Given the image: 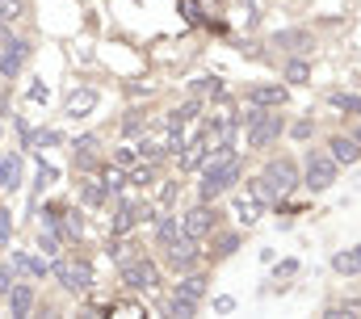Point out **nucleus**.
Segmentation results:
<instances>
[{"instance_id":"31","label":"nucleus","mask_w":361,"mask_h":319,"mask_svg":"<svg viewBox=\"0 0 361 319\" xmlns=\"http://www.w3.org/2000/svg\"><path fill=\"white\" fill-rule=\"evenodd\" d=\"M294 273H298V260H281L277 265V277H294Z\"/></svg>"},{"instance_id":"20","label":"nucleus","mask_w":361,"mask_h":319,"mask_svg":"<svg viewBox=\"0 0 361 319\" xmlns=\"http://www.w3.org/2000/svg\"><path fill=\"white\" fill-rule=\"evenodd\" d=\"M307 42H311L307 30H281V34L273 38V47H286V51H298V47H307Z\"/></svg>"},{"instance_id":"33","label":"nucleus","mask_w":361,"mask_h":319,"mask_svg":"<svg viewBox=\"0 0 361 319\" xmlns=\"http://www.w3.org/2000/svg\"><path fill=\"white\" fill-rule=\"evenodd\" d=\"M214 311H223V315H227V311H235V299H227V294H223V299H214Z\"/></svg>"},{"instance_id":"17","label":"nucleus","mask_w":361,"mask_h":319,"mask_svg":"<svg viewBox=\"0 0 361 319\" xmlns=\"http://www.w3.org/2000/svg\"><path fill=\"white\" fill-rule=\"evenodd\" d=\"M92 105H97V92H92V88H80V92H72V97H68V105H63V109H68V118H85Z\"/></svg>"},{"instance_id":"26","label":"nucleus","mask_w":361,"mask_h":319,"mask_svg":"<svg viewBox=\"0 0 361 319\" xmlns=\"http://www.w3.org/2000/svg\"><path fill=\"white\" fill-rule=\"evenodd\" d=\"M17 13H21V0H0V25H4V21H13Z\"/></svg>"},{"instance_id":"16","label":"nucleus","mask_w":361,"mask_h":319,"mask_svg":"<svg viewBox=\"0 0 361 319\" xmlns=\"http://www.w3.org/2000/svg\"><path fill=\"white\" fill-rule=\"evenodd\" d=\"M235 215H240V223H244V227H252V223H261V215H265V202L248 193V198H240V202H235Z\"/></svg>"},{"instance_id":"29","label":"nucleus","mask_w":361,"mask_h":319,"mask_svg":"<svg viewBox=\"0 0 361 319\" xmlns=\"http://www.w3.org/2000/svg\"><path fill=\"white\" fill-rule=\"evenodd\" d=\"M139 156L147 160V164H156V160H160V148H156V143H139Z\"/></svg>"},{"instance_id":"24","label":"nucleus","mask_w":361,"mask_h":319,"mask_svg":"<svg viewBox=\"0 0 361 319\" xmlns=\"http://www.w3.org/2000/svg\"><path fill=\"white\" fill-rule=\"evenodd\" d=\"M307 76H311V68H307L302 59H294V64L286 68V80H290V84H307Z\"/></svg>"},{"instance_id":"28","label":"nucleus","mask_w":361,"mask_h":319,"mask_svg":"<svg viewBox=\"0 0 361 319\" xmlns=\"http://www.w3.org/2000/svg\"><path fill=\"white\" fill-rule=\"evenodd\" d=\"M101 198H105V185H85V202L89 206H101Z\"/></svg>"},{"instance_id":"11","label":"nucleus","mask_w":361,"mask_h":319,"mask_svg":"<svg viewBox=\"0 0 361 319\" xmlns=\"http://www.w3.org/2000/svg\"><path fill=\"white\" fill-rule=\"evenodd\" d=\"M25 55H30V47H25L21 38H8V42H4V51H0V72H4V76H13V72L25 64Z\"/></svg>"},{"instance_id":"5","label":"nucleus","mask_w":361,"mask_h":319,"mask_svg":"<svg viewBox=\"0 0 361 319\" xmlns=\"http://www.w3.org/2000/svg\"><path fill=\"white\" fill-rule=\"evenodd\" d=\"M55 277L63 282V290L85 294V290L92 286V265L89 260H59V265H55Z\"/></svg>"},{"instance_id":"37","label":"nucleus","mask_w":361,"mask_h":319,"mask_svg":"<svg viewBox=\"0 0 361 319\" xmlns=\"http://www.w3.org/2000/svg\"><path fill=\"white\" fill-rule=\"evenodd\" d=\"M357 143H361V131H357Z\"/></svg>"},{"instance_id":"1","label":"nucleus","mask_w":361,"mask_h":319,"mask_svg":"<svg viewBox=\"0 0 361 319\" xmlns=\"http://www.w3.org/2000/svg\"><path fill=\"white\" fill-rule=\"evenodd\" d=\"M235 181H240V156L231 152V143L210 148V164L202 168V181H197L202 202H214V198H219V193H227Z\"/></svg>"},{"instance_id":"35","label":"nucleus","mask_w":361,"mask_h":319,"mask_svg":"<svg viewBox=\"0 0 361 319\" xmlns=\"http://www.w3.org/2000/svg\"><path fill=\"white\" fill-rule=\"evenodd\" d=\"M42 252H59V239L51 236V231H47V236H42Z\"/></svg>"},{"instance_id":"14","label":"nucleus","mask_w":361,"mask_h":319,"mask_svg":"<svg viewBox=\"0 0 361 319\" xmlns=\"http://www.w3.org/2000/svg\"><path fill=\"white\" fill-rule=\"evenodd\" d=\"M4 294H8V311H13V315H30V307H34V286L17 282V286H8Z\"/></svg>"},{"instance_id":"30","label":"nucleus","mask_w":361,"mask_h":319,"mask_svg":"<svg viewBox=\"0 0 361 319\" xmlns=\"http://www.w3.org/2000/svg\"><path fill=\"white\" fill-rule=\"evenodd\" d=\"M135 160H139V143H135V148H122V152H118V164H135Z\"/></svg>"},{"instance_id":"15","label":"nucleus","mask_w":361,"mask_h":319,"mask_svg":"<svg viewBox=\"0 0 361 319\" xmlns=\"http://www.w3.org/2000/svg\"><path fill=\"white\" fill-rule=\"evenodd\" d=\"M210 156V139H206V135H202V139H193V143H189V148H185V152H180V168H185V172H193V168H202V160Z\"/></svg>"},{"instance_id":"2","label":"nucleus","mask_w":361,"mask_h":319,"mask_svg":"<svg viewBox=\"0 0 361 319\" xmlns=\"http://www.w3.org/2000/svg\"><path fill=\"white\" fill-rule=\"evenodd\" d=\"M160 243H164L173 269H193V265L202 260V252H197L193 236H185V227H180L177 219H164V223H160Z\"/></svg>"},{"instance_id":"22","label":"nucleus","mask_w":361,"mask_h":319,"mask_svg":"<svg viewBox=\"0 0 361 319\" xmlns=\"http://www.w3.org/2000/svg\"><path fill=\"white\" fill-rule=\"evenodd\" d=\"M332 105L345 114H361V97H353V92H332Z\"/></svg>"},{"instance_id":"13","label":"nucleus","mask_w":361,"mask_h":319,"mask_svg":"<svg viewBox=\"0 0 361 319\" xmlns=\"http://www.w3.org/2000/svg\"><path fill=\"white\" fill-rule=\"evenodd\" d=\"M328 148H332V160H336V164H357L361 160V143L349 139V135H332Z\"/></svg>"},{"instance_id":"10","label":"nucleus","mask_w":361,"mask_h":319,"mask_svg":"<svg viewBox=\"0 0 361 319\" xmlns=\"http://www.w3.org/2000/svg\"><path fill=\"white\" fill-rule=\"evenodd\" d=\"M214 219H219V210L214 206H193L185 219H180V227H185V236H210V227H214Z\"/></svg>"},{"instance_id":"9","label":"nucleus","mask_w":361,"mask_h":319,"mask_svg":"<svg viewBox=\"0 0 361 319\" xmlns=\"http://www.w3.org/2000/svg\"><path fill=\"white\" fill-rule=\"evenodd\" d=\"M143 219H152V206H147V202H122L109 227L122 236V231H130V227H135V223H143Z\"/></svg>"},{"instance_id":"34","label":"nucleus","mask_w":361,"mask_h":319,"mask_svg":"<svg viewBox=\"0 0 361 319\" xmlns=\"http://www.w3.org/2000/svg\"><path fill=\"white\" fill-rule=\"evenodd\" d=\"M206 88L219 92V80H197V84H193V92H206Z\"/></svg>"},{"instance_id":"36","label":"nucleus","mask_w":361,"mask_h":319,"mask_svg":"<svg viewBox=\"0 0 361 319\" xmlns=\"http://www.w3.org/2000/svg\"><path fill=\"white\" fill-rule=\"evenodd\" d=\"M357 273H361V243H357Z\"/></svg>"},{"instance_id":"23","label":"nucleus","mask_w":361,"mask_h":319,"mask_svg":"<svg viewBox=\"0 0 361 319\" xmlns=\"http://www.w3.org/2000/svg\"><path fill=\"white\" fill-rule=\"evenodd\" d=\"M189 118H197V101H189V105H180L177 114L169 118V131H180V126H185Z\"/></svg>"},{"instance_id":"6","label":"nucleus","mask_w":361,"mask_h":319,"mask_svg":"<svg viewBox=\"0 0 361 319\" xmlns=\"http://www.w3.org/2000/svg\"><path fill=\"white\" fill-rule=\"evenodd\" d=\"M281 131H286V118L261 109V118H252V122H248V148H269Z\"/></svg>"},{"instance_id":"3","label":"nucleus","mask_w":361,"mask_h":319,"mask_svg":"<svg viewBox=\"0 0 361 319\" xmlns=\"http://www.w3.org/2000/svg\"><path fill=\"white\" fill-rule=\"evenodd\" d=\"M156 282H160V269H156V260H147V256H135V260H126L122 265V286L126 290H156Z\"/></svg>"},{"instance_id":"25","label":"nucleus","mask_w":361,"mask_h":319,"mask_svg":"<svg viewBox=\"0 0 361 319\" xmlns=\"http://www.w3.org/2000/svg\"><path fill=\"white\" fill-rule=\"evenodd\" d=\"M235 248H240V236H219V243H214L210 252H214V256H231Z\"/></svg>"},{"instance_id":"4","label":"nucleus","mask_w":361,"mask_h":319,"mask_svg":"<svg viewBox=\"0 0 361 319\" xmlns=\"http://www.w3.org/2000/svg\"><path fill=\"white\" fill-rule=\"evenodd\" d=\"M202 294H206V282H202V277H185V282H177V294H173L169 311H173L177 319H189L193 311H197Z\"/></svg>"},{"instance_id":"19","label":"nucleus","mask_w":361,"mask_h":319,"mask_svg":"<svg viewBox=\"0 0 361 319\" xmlns=\"http://www.w3.org/2000/svg\"><path fill=\"white\" fill-rule=\"evenodd\" d=\"M76 168H97V139L92 135L76 139Z\"/></svg>"},{"instance_id":"21","label":"nucleus","mask_w":361,"mask_h":319,"mask_svg":"<svg viewBox=\"0 0 361 319\" xmlns=\"http://www.w3.org/2000/svg\"><path fill=\"white\" fill-rule=\"evenodd\" d=\"M332 265H336V273H345V277H349V273H357V248L336 252V256H332Z\"/></svg>"},{"instance_id":"12","label":"nucleus","mask_w":361,"mask_h":319,"mask_svg":"<svg viewBox=\"0 0 361 319\" xmlns=\"http://www.w3.org/2000/svg\"><path fill=\"white\" fill-rule=\"evenodd\" d=\"M248 105H273V109H281L286 105V88H277V84H257V88H248Z\"/></svg>"},{"instance_id":"18","label":"nucleus","mask_w":361,"mask_h":319,"mask_svg":"<svg viewBox=\"0 0 361 319\" xmlns=\"http://www.w3.org/2000/svg\"><path fill=\"white\" fill-rule=\"evenodd\" d=\"M0 185L8 189L21 185V156H0Z\"/></svg>"},{"instance_id":"27","label":"nucleus","mask_w":361,"mask_h":319,"mask_svg":"<svg viewBox=\"0 0 361 319\" xmlns=\"http://www.w3.org/2000/svg\"><path fill=\"white\" fill-rule=\"evenodd\" d=\"M101 185H105V193H109V189H122V185H126V176H122V172H118V168H109V172H105V181H101Z\"/></svg>"},{"instance_id":"8","label":"nucleus","mask_w":361,"mask_h":319,"mask_svg":"<svg viewBox=\"0 0 361 319\" xmlns=\"http://www.w3.org/2000/svg\"><path fill=\"white\" fill-rule=\"evenodd\" d=\"M336 181V160L332 156H311L307 160V185L319 193V189H328Z\"/></svg>"},{"instance_id":"32","label":"nucleus","mask_w":361,"mask_h":319,"mask_svg":"<svg viewBox=\"0 0 361 319\" xmlns=\"http://www.w3.org/2000/svg\"><path fill=\"white\" fill-rule=\"evenodd\" d=\"M130 181H135V185H147V181H152V164L139 168V172H130Z\"/></svg>"},{"instance_id":"7","label":"nucleus","mask_w":361,"mask_h":319,"mask_svg":"<svg viewBox=\"0 0 361 319\" xmlns=\"http://www.w3.org/2000/svg\"><path fill=\"white\" fill-rule=\"evenodd\" d=\"M261 181L269 185V193H273V198H281V193H290V189L298 185V168H294L290 160H273L269 168L261 172Z\"/></svg>"}]
</instances>
